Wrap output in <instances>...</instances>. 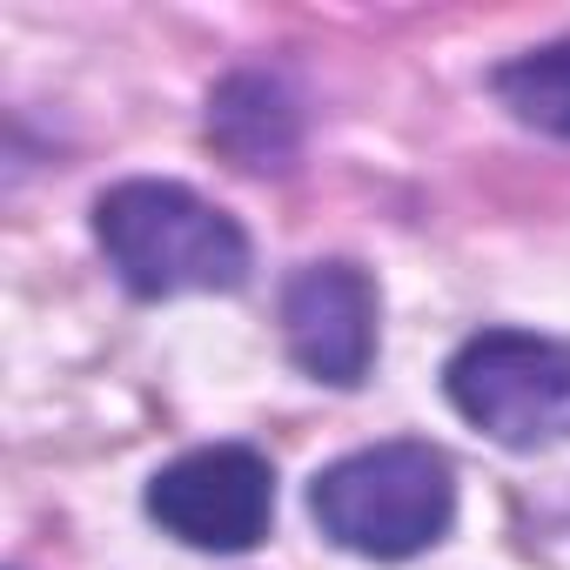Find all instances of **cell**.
Wrapping results in <instances>:
<instances>
[{
  "label": "cell",
  "mask_w": 570,
  "mask_h": 570,
  "mask_svg": "<svg viewBox=\"0 0 570 570\" xmlns=\"http://www.w3.org/2000/svg\"><path fill=\"white\" fill-rule=\"evenodd\" d=\"M95 242L135 296L235 289L248 275V235L235 215L181 181H121L95 202Z\"/></svg>",
  "instance_id": "obj_1"
},
{
  "label": "cell",
  "mask_w": 570,
  "mask_h": 570,
  "mask_svg": "<svg viewBox=\"0 0 570 570\" xmlns=\"http://www.w3.org/2000/svg\"><path fill=\"white\" fill-rule=\"evenodd\" d=\"M309 510L323 537H336L356 557H416L430 550L456 517V470L430 443H376L343 463H330L309 483Z\"/></svg>",
  "instance_id": "obj_2"
},
{
  "label": "cell",
  "mask_w": 570,
  "mask_h": 570,
  "mask_svg": "<svg viewBox=\"0 0 570 570\" xmlns=\"http://www.w3.org/2000/svg\"><path fill=\"white\" fill-rule=\"evenodd\" d=\"M450 403L503 450H550L570 436V343L530 330H483L443 370Z\"/></svg>",
  "instance_id": "obj_3"
},
{
  "label": "cell",
  "mask_w": 570,
  "mask_h": 570,
  "mask_svg": "<svg viewBox=\"0 0 570 570\" xmlns=\"http://www.w3.org/2000/svg\"><path fill=\"white\" fill-rule=\"evenodd\" d=\"M148 517L195 550H248L275 517V470L248 443H208L155 470Z\"/></svg>",
  "instance_id": "obj_4"
},
{
  "label": "cell",
  "mask_w": 570,
  "mask_h": 570,
  "mask_svg": "<svg viewBox=\"0 0 570 570\" xmlns=\"http://www.w3.org/2000/svg\"><path fill=\"white\" fill-rule=\"evenodd\" d=\"M282 343L289 356L330 383V390H356L370 376L376 356V289L356 262H309L289 275L282 289Z\"/></svg>",
  "instance_id": "obj_5"
},
{
  "label": "cell",
  "mask_w": 570,
  "mask_h": 570,
  "mask_svg": "<svg viewBox=\"0 0 570 570\" xmlns=\"http://www.w3.org/2000/svg\"><path fill=\"white\" fill-rule=\"evenodd\" d=\"M208 141L248 175H282V168H296L303 121H296V101L268 75H228L208 95Z\"/></svg>",
  "instance_id": "obj_6"
},
{
  "label": "cell",
  "mask_w": 570,
  "mask_h": 570,
  "mask_svg": "<svg viewBox=\"0 0 570 570\" xmlns=\"http://www.w3.org/2000/svg\"><path fill=\"white\" fill-rule=\"evenodd\" d=\"M490 88L523 128H543V135L570 141V41H550V48H530V55L503 61L490 75Z\"/></svg>",
  "instance_id": "obj_7"
}]
</instances>
